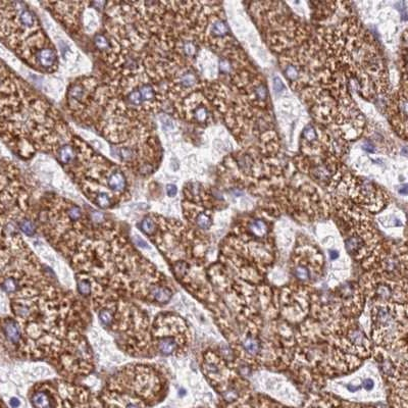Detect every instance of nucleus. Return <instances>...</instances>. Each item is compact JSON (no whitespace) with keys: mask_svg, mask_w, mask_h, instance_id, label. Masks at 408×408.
<instances>
[{"mask_svg":"<svg viewBox=\"0 0 408 408\" xmlns=\"http://www.w3.org/2000/svg\"><path fill=\"white\" fill-rule=\"evenodd\" d=\"M377 293H378V295H379L380 297H382V298H384V299H387V298H389V297L391 296V291H390V289H389L388 287H386V286H381V287H379Z\"/></svg>","mask_w":408,"mask_h":408,"instance_id":"obj_24","label":"nucleus"},{"mask_svg":"<svg viewBox=\"0 0 408 408\" xmlns=\"http://www.w3.org/2000/svg\"><path fill=\"white\" fill-rule=\"evenodd\" d=\"M274 89H275L276 94H278V95L285 91V85L281 81V79L278 78V77L274 78Z\"/></svg>","mask_w":408,"mask_h":408,"instance_id":"obj_22","label":"nucleus"},{"mask_svg":"<svg viewBox=\"0 0 408 408\" xmlns=\"http://www.w3.org/2000/svg\"><path fill=\"white\" fill-rule=\"evenodd\" d=\"M183 51L187 56H193L196 53V46L192 42H186L183 44Z\"/></svg>","mask_w":408,"mask_h":408,"instance_id":"obj_21","label":"nucleus"},{"mask_svg":"<svg viewBox=\"0 0 408 408\" xmlns=\"http://www.w3.org/2000/svg\"><path fill=\"white\" fill-rule=\"evenodd\" d=\"M139 92L141 95V98L143 102H148V103H155L156 100V90L154 87L148 83L142 84L139 87Z\"/></svg>","mask_w":408,"mask_h":408,"instance_id":"obj_6","label":"nucleus"},{"mask_svg":"<svg viewBox=\"0 0 408 408\" xmlns=\"http://www.w3.org/2000/svg\"><path fill=\"white\" fill-rule=\"evenodd\" d=\"M177 192H178V189H177V187H176L174 185H171V184H170V185H167V186H166V193H167L168 196L173 197V196H176Z\"/></svg>","mask_w":408,"mask_h":408,"instance_id":"obj_26","label":"nucleus"},{"mask_svg":"<svg viewBox=\"0 0 408 408\" xmlns=\"http://www.w3.org/2000/svg\"><path fill=\"white\" fill-rule=\"evenodd\" d=\"M171 295H172V293L168 288L156 285L150 290L149 298L154 302H157L160 304H165L170 300Z\"/></svg>","mask_w":408,"mask_h":408,"instance_id":"obj_4","label":"nucleus"},{"mask_svg":"<svg viewBox=\"0 0 408 408\" xmlns=\"http://www.w3.org/2000/svg\"><path fill=\"white\" fill-rule=\"evenodd\" d=\"M208 116L207 109L204 106H199L194 111V118L199 123H204Z\"/></svg>","mask_w":408,"mask_h":408,"instance_id":"obj_20","label":"nucleus"},{"mask_svg":"<svg viewBox=\"0 0 408 408\" xmlns=\"http://www.w3.org/2000/svg\"><path fill=\"white\" fill-rule=\"evenodd\" d=\"M244 348H245V350H246L248 353L255 354V353L258 352L259 344H258V342H257L255 339L248 338V339H246L245 342H244Z\"/></svg>","mask_w":408,"mask_h":408,"instance_id":"obj_17","label":"nucleus"},{"mask_svg":"<svg viewBox=\"0 0 408 408\" xmlns=\"http://www.w3.org/2000/svg\"><path fill=\"white\" fill-rule=\"evenodd\" d=\"M11 405H12V407H14V408L19 407V405H20V400H19L18 398H12V399H11Z\"/></svg>","mask_w":408,"mask_h":408,"instance_id":"obj_29","label":"nucleus"},{"mask_svg":"<svg viewBox=\"0 0 408 408\" xmlns=\"http://www.w3.org/2000/svg\"><path fill=\"white\" fill-rule=\"evenodd\" d=\"M303 136H304L305 139H307L309 141H312V140L316 139V133H315L314 129L312 127H310V126H308V127H306L304 129Z\"/></svg>","mask_w":408,"mask_h":408,"instance_id":"obj_23","label":"nucleus"},{"mask_svg":"<svg viewBox=\"0 0 408 408\" xmlns=\"http://www.w3.org/2000/svg\"><path fill=\"white\" fill-rule=\"evenodd\" d=\"M364 149L366 150V151H368V152H374L375 151V146H374V144H372L371 142H366L365 144H364Z\"/></svg>","mask_w":408,"mask_h":408,"instance_id":"obj_28","label":"nucleus"},{"mask_svg":"<svg viewBox=\"0 0 408 408\" xmlns=\"http://www.w3.org/2000/svg\"><path fill=\"white\" fill-rule=\"evenodd\" d=\"M211 33L216 36H223L228 33V27L221 21H216L211 26Z\"/></svg>","mask_w":408,"mask_h":408,"instance_id":"obj_15","label":"nucleus"},{"mask_svg":"<svg viewBox=\"0 0 408 408\" xmlns=\"http://www.w3.org/2000/svg\"><path fill=\"white\" fill-rule=\"evenodd\" d=\"M212 221L211 218L205 213H199L196 216V224L202 230H207L210 228Z\"/></svg>","mask_w":408,"mask_h":408,"instance_id":"obj_14","label":"nucleus"},{"mask_svg":"<svg viewBox=\"0 0 408 408\" xmlns=\"http://www.w3.org/2000/svg\"><path fill=\"white\" fill-rule=\"evenodd\" d=\"M286 75H287V77H288L289 79L294 80V79L297 78L298 72H297V70H296L295 67H293V66H288V67L286 68Z\"/></svg>","mask_w":408,"mask_h":408,"instance_id":"obj_25","label":"nucleus"},{"mask_svg":"<svg viewBox=\"0 0 408 408\" xmlns=\"http://www.w3.org/2000/svg\"><path fill=\"white\" fill-rule=\"evenodd\" d=\"M20 228L28 236H33L35 234V232H36V228H35L34 222L32 220L28 219V218H24L23 220H21Z\"/></svg>","mask_w":408,"mask_h":408,"instance_id":"obj_12","label":"nucleus"},{"mask_svg":"<svg viewBox=\"0 0 408 408\" xmlns=\"http://www.w3.org/2000/svg\"><path fill=\"white\" fill-rule=\"evenodd\" d=\"M330 255H331V259H332V260H334V259H337V258H338L339 253H338V251L330 250Z\"/></svg>","mask_w":408,"mask_h":408,"instance_id":"obj_30","label":"nucleus"},{"mask_svg":"<svg viewBox=\"0 0 408 408\" xmlns=\"http://www.w3.org/2000/svg\"><path fill=\"white\" fill-rule=\"evenodd\" d=\"M35 63L37 66L44 69H51L56 65V54L52 48L44 47L40 49L35 55Z\"/></svg>","mask_w":408,"mask_h":408,"instance_id":"obj_3","label":"nucleus"},{"mask_svg":"<svg viewBox=\"0 0 408 408\" xmlns=\"http://www.w3.org/2000/svg\"><path fill=\"white\" fill-rule=\"evenodd\" d=\"M57 157L62 163L70 164L71 162L74 161V159L76 157V151H75L74 147H72L70 145H64L59 148Z\"/></svg>","mask_w":408,"mask_h":408,"instance_id":"obj_7","label":"nucleus"},{"mask_svg":"<svg viewBox=\"0 0 408 408\" xmlns=\"http://www.w3.org/2000/svg\"><path fill=\"white\" fill-rule=\"evenodd\" d=\"M99 320L106 327L112 326L114 322L113 309H111L109 306H103L99 310Z\"/></svg>","mask_w":408,"mask_h":408,"instance_id":"obj_8","label":"nucleus"},{"mask_svg":"<svg viewBox=\"0 0 408 408\" xmlns=\"http://www.w3.org/2000/svg\"><path fill=\"white\" fill-rule=\"evenodd\" d=\"M362 246H364V242L357 237H352L346 240V248L351 254H356Z\"/></svg>","mask_w":408,"mask_h":408,"instance_id":"obj_10","label":"nucleus"},{"mask_svg":"<svg viewBox=\"0 0 408 408\" xmlns=\"http://www.w3.org/2000/svg\"><path fill=\"white\" fill-rule=\"evenodd\" d=\"M78 290L80 292L81 295L83 296H87L91 294V290H92V286L91 283H90L89 280L87 279H82L78 282Z\"/></svg>","mask_w":408,"mask_h":408,"instance_id":"obj_16","label":"nucleus"},{"mask_svg":"<svg viewBox=\"0 0 408 408\" xmlns=\"http://www.w3.org/2000/svg\"><path fill=\"white\" fill-rule=\"evenodd\" d=\"M156 228H157V222L152 215L146 216L141 222L142 231L148 236L154 235L156 232Z\"/></svg>","mask_w":408,"mask_h":408,"instance_id":"obj_9","label":"nucleus"},{"mask_svg":"<svg viewBox=\"0 0 408 408\" xmlns=\"http://www.w3.org/2000/svg\"><path fill=\"white\" fill-rule=\"evenodd\" d=\"M0 329H2L4 337L11 345H21L23 333L20 324L16 320L7 319L3 321L0 324Z\"/></svg>","mask_w":408,"mask_h":408,"instance_id":"obj_1","label":"nucleus"},{"mask_svg":"<svg viewBox=\"0 0 408 408\" xmlns=\"http://www.w3.org/2000/svg\"><path fill=\"white\" fill-rule=\"evenodd\" d=\"M250 229L252 233H254L256 236H263L266 233V224L262 220H254L250 224Z\"/></svg>","mask_w":408,"mask_h":408,"instance_id":"obj_13","label":"nucleus"},{"mask_svg":"<svg viewBox=\"0 0 408 408\" xmlns=\"http://www.w3.org/2000/svg\"><path fill=\"white\" fill-rule=\"evenodd\" d=\"M106 186L114 193H124L127 190V179L124 172L114 167L106 178Z\"/></svg>","mask_w":408,"mask_h":408,"instance_id":"obj_2","label":"nucleus"},{"mask_svg":"<svg viewBox=\"0 0 408 408\" xmlns=\"http://www.w3.org/2000/svg\"><path fill=\"white\" fill-rule=\"evenodd\" d=\"M31 402L35 408H54L51 397L44 391L35 392L31 397Z\"/></svg>","mask_w":408,"mask_h":408,"instance_id":"obj_5","label":"nucleus"},{"mask_svg":"<svg viewBox=\"0 0 408 408\" xmlns=\"http://www.w3.org/2000/svg\"><path fill=\"white\" fill-rule=\"evenodd\" d=\"M126 408H141L138 404H134V403H129Z\"/></svg>","mask_w":408,"mask_h":408,"instance_id":"obj_31","label":"nucleus"},{"mask_svg":"<svg viewBox=\"0 0 408 408\" xmlns=\"http://www.w3.org/2000/svg\"><path fill=\"white\" fill-rule=\"evenodd\" d=\"M362 386H364L367 390H372V389L374 388L375 384H374V381H373V380L368 379V380H366V381L364 382V384H362Z\"/></svg>","mask_w":408,"mask_h":408,"instance_id":"obj_27","label":"nucleus"},{"mask_svg":"<svg viewBox=\"0 0 408 408\" xmlns=\"http://www.w3.org/2000/svg\"><path fill=\"white\" fill-rule=\"evenodd\" d=\"M294 273H295L296 278L299 279V280H301V281H306V280L310 277L309 270H308L305 266H303V265H298V266H296V268H295V270H294Z\"/></svg>","mask_w":408,"mask_h":408,"instance_id":"obj_18","label":"nucleus"},{"mask_svg":"<svg viewBox=\"0 0 408 408\" xmlns=\"http://www.w3.org/2000/svg\"><path fill=\"white\" fill-rule=\"evenodd\" d=\"M350 340H351L352 343L355 344V345H361V344H364V342L366 341V337H365L364 333H362L361 331L355 330V331H353V332L351 333V335H350Z\"/></svg>","mask_w":408,"mask_h":408,"instance_id":"obj_19","label":"nucleus"},{"mask_svg":"<svg viewBox=\"0 0 408 408\" xmlns=\"http://www.w3.org/2000/svg\"><path fill=\"white\" fill-rule=\"evenodd\" d=\"M94 43L96 45V47L100 50H107L110 48L111 44L109 40L102 34H97L94 38Z\"/></svg>","mask_w":408,"mask_h":408,"instance_id":"obj_11","label":"nucleus"}]
</instances>
